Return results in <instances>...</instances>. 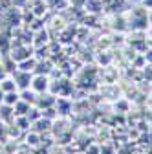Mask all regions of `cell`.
<instances>
[{
	"instance_id": "1",
	"label": "cell",
	"mask_w": 152,
	"mask_h": 154,
	"mask_svg": "<svg viewBox=\"0 0 152 154\" xmlns=\"http://www.w3.org/2000/svg\"><path fill=\"white\" fill-rule=\"evenodd\" d=\"M33 88H35L37 92H44V90L48 88V77H44V75L35 77V79H33Z\"/></svg>"
},
{
	"instance_id": "2",
	"label": "cell",
	"mask_w": 152,
	"mask_h": 154,
	"mask_svg": "<svg viewBox=\"0 0 152 154\" xmlns=\"http://www.w3.org/2000/svg\"><path fill=\"white\" fill-rule=\"evenodd\" d=\"M17 79H18V86L20 88H28V83H31V77H29V73L28 72H18L17 73Z\"/></svg>"
},
{
	"instance_id": "3",
	"label": "cell",
	"mask_w": 152,
	"mask_h": 154,
	"mask_svg": "<svg viewBox=\"0 0 152 154\" xmlns=\"http://www.w3.org/2000/svg\"><path fill=\"white\" fill-rule=\"evenodd\" d=\"M17 101H18V95H17L15 92H8V94H6V97H4V103H6V105L11 106V105H17Z\"/></svg>"
},
{
	"instance_id": "4",
	"label": "cell",
	"mask_w": 152,
	"mask_h": 154,
	"mask_svg": "<svg viewBox=\"0 0 152 154\" xmlns=\"http://www.w3.org/2000/svg\"><path fill=\"white\" fill-rule=\"evenodd\" d=\"M0 88H2L4 92H13V90L17 88V83H13V81L6 79V81H2V83H0Z\"/></svg>"
},
{
	"instance_id": "5",
	"label": "cell",
	"mask_w": 152,
	"mask_h": 154,
	"mask_svg": "<svg viewBox=\"0 0 152 154\" xmlns=\"http://www.w3.org/2000/svg\"><path fill=\"white\" fill-rule=\"evenodd\" d=\"M20 70H22V72H31V70H35V61H24V63H20Z\"/></svg>"
},
{
	"instance_id": "6",
	"label": "cell",
	"mask_w": 152,
	"mask_h": 154,
	"mask_svg": "<svg viewBox=\"0 0 152 154\" xmlns=\"http://www.w3.org/2000/svg\"><path fill=\"white\" fill-rule=\"evenodd\" d=\"M22 101H26V103H33V101H37V99H35V95H33V94H29V92L24 90V92H22Z\"/></svg>"
},
{
	"instance_id": "7",
	"label": "cell",
	"mask_w": 152,
	"mask_h": 154,
	"mask_svg": "<svg viewBox=\"0 0 152 154\" xmlns=\"http://www.w3.org/2000/svg\"><path fill=\"white\" fill-rule=\"evenodd\" d=\"M37 141H39V136H37V134H31V136H28V143L37 145Z\"/></svg>"
},
{
	"instance_id": "8",
	"label": "cell",
	"mask_w": 152,
	"mask_h": 154,
	"mask_svg": "<svg viewBox=\"0 0 152 154\" xmlns=\"http://www.w3.org/2000/svg\"><path fill=\"white\" fill-rule=\"evenodd\" d=\"M143 4H145L147 8H150V9H152V0H143Z\"/></svg>"
},
{
	"instance_id": "9",
	"label": "cell",
	"mask_w": 152,
	"mask_h": 154,
	"mask_svg": "<svg viewBox=\"0 0 152 154\" xmlns=\"http://www.w3.org/2000/svg\"><path fill=\"white\" fill-rule=\"evenodd\" d=\"M4 77H6V70L0 66V79H4Z\"/></svg>"
},
{
	"instance_id": "10",
	"label": "cell",
	"mask_w": 152,
	"mask_h": 154,
	"mask_svg": "<svg viewBox=\"0 0 152 154\" xmlns=\"http://www.w3.org/2000/svg\"><path fill=\"white\" fill-rule=\"evenodd\" d=\"M147 59H148V61L152 63V51H148V55H147Z\"/></svg>"
},
{
	"instance_id": "11",
	"label": "cell",
	"mask_w": 152,
	"mask_h": 154,
	"mask_svg": "<svg viewBox=\"0 0 152 154\" xmlns=\"http://www.w3.org/2000/svg\"><path fill=\"white\" fill-rule=\"evenodd\" d=\"M2 99H4V97H2V88H0V101H2Z\"/></svg>"
},
{
	"instance_id": "12",
	"label": "cell",
	"mask_w": 152,
	"mask_h": 154,
	"mask_svg": "<svg viewBox=\"0 0 152 154\" xmlns=\"http://www.w3.org/2000/svg\"><path fill=\"white\" fill-rule=\"evenodd\" d=\"M148 22H150V24H152V13H150V17H148Z\"/></svg>"
},
{
	"instance_id": "13",
	"label": "cell",
	"mask_w": 152,
	"mask_h": 154,
	"mask_svg": "<svg viewBox=\"0 0 152 154\" xmlns=\"http://www.w3.org/2000/svg\"><path fill=\"white\" fill-rule=\"evenodd\" d=\"M150 46H152V41H150Z\"/></svg>"
}]
</instances>
